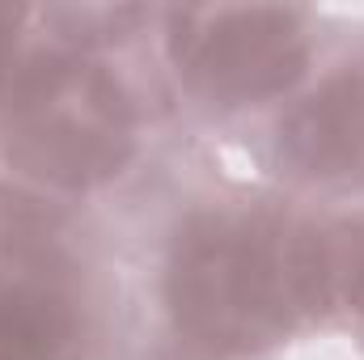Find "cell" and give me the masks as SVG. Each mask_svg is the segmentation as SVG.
I'll return each instance as SVG.
<instances>
[{
    "label": "cell",
    "mask_w": 364,
    "mask_h": 360,
    "mask_svg": "<svg viewBox=\"0 0 364 360\" xmlns=\"http://www.w3.org/2000/svg\"><path fill=\"white\" fill-rule=\"evenodd\" d=\"M326 268H331V301L343 297L364 314V225L326 233Z\"/></svg>",
    "instance_id": "6"
},
{
    "label": "cell",
    "mask_w": 364,
    "mask_h": 360,
    "mask_svg": "<svg viewBox=\"0 0 364 360\" xmlns=\"http://www.w3.org/2000/svg\"><path fill=\"white\" fill-rule=\"evenodd\" d=\"M17 21H21V9H0V77H4V64H9V47H13Z\"/></svg>",
    "instance_id": "7"
},
{
    "label": "cell",
    "mask_w": 364,
    "mask_h": 360,
    "mask_svg": "<svg viewBox=\"0 0 364 360\" xmlns=\"http://www.w3.org/2000/svg\"><path fill=\"white\" fill-rule=\"evenodd\" d=\"M77 348L68 301L38 284H0V360H77Z\"/></svg>",
    "instance_id": "5"
},
{
    "label": "cell",
    "mask_w": 364,
    "mask_h": 360,
    "mask_svg": "<svg viewBox=\"0 0 364 360\" xmlns=\"http://www.w3.org/2000/svg\"><path fill=\"white\" fill-rule=\"evenodd\" d=\"M288 174L331 186H364V68H343L279 123Z\"/></svg>",
    "instance_id": "4"
},
{
    "label": "cell",
    "mask_w": 364,
    "mask_h": 360,
    "mask_svg": "<svg viewBox=\"0 0 364 360\" xmlns=\"http://www.w3.org/2000/svg\"><path fill=\"white\" fill-rule=\"evenodd\" d=\"M132 149V106L97 64L51 55L17 77L4 110V153L21 174L51 186H93L119 174Z\"/></svg>",
    "instance_id": "2"
},
{
    "label": "cell",
    "mask_w": 364,
    "mask_h": 360,
    "mask_svg": "<svg viewBox=\"0 0 364 360\" xmlns=\"http://www.w3.org/2000/svg\"><path fill=\"white\" fill-rule=\"evenodd\" d=\"M166 301L178 331L216 352L272 348L331 305L326 233L267 212H199L174 238Z\"/></svg>",
    "instance_id": "1"
},
{
    "label": "cell",
    "mask_w": 364,
    "mask_h": 360,
    "mask_svg": "<svg viewBox=\"0 0 364 360\" xmlns=\"http://www.w3.org/2000/svg\"><path fill=\"white\" fill-rule=\"evenodd\" d=\"M170 55L182 81L212 102H259L288 90L305 68V30L292 9H178Z\"/></svg>",
    "instance_id": "3"
}]
</instances>
